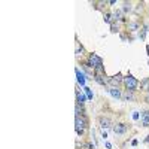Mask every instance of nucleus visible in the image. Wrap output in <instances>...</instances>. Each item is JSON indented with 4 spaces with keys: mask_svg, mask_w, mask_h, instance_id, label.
<instances>
[{
    "mask_svg": "<svg viewBox=\"0 0 149 149\" xmlns=\"http://www.w3.org/2000/svg\"><path fill=\"white\" fill-rule=\"evenodd\" d=\"M133 119H139V113H137V112L133 113Z\"/></svg>",
    "mask_w": 149,
    "mask_h": 149,
    "instance_id": "obj_16",
    "label": "nucleus"
},
{
    "mask_svg": "<svg viewBox=\"0 0 149 149\" xmlns=\"http://www.w3.org/2000/svg\"><path fill=\"white\" fill-rule=\"evenodd\" d=\"M75 124H76V133H78V134H82L84 130L86 128V125H88V121H86L85 116L79 115V116H76Z\"/></svg>",
    "mask_w": 149,
    "mask_h": 149,
    "instance_id": "obj_3",
    "label": "nucleus"
},
{
    "mask_svg": "<svg viewBox=\"0 0 149 149\" xmlns=\"http://www.w3.org/2000/svg\"><path fill=\"white\" fill-rule=\"evenodd\" d=\"M146 103H149V94L146 95Z\"/></svg>",
    "mask_w": 149,
    "mask_h": 149,
    "instance_id": "obj_17",
    "label": "nucleus"
},
{
    "mask_svg": "<svg viewBox=\"0 0 149 149\" xmlns=\"http://www.w3.org/2000/svg\"><path fill=\"white\" fill-rule=\"evenodd\" d=\"M76 76H78V82L81 85H85V75L81 72L79 69H76Z\"/></svg>",
    "mask_w": 149,
    "mask_h": 149,
    "instance_id": "obj_7",
    "label": "nucleus"
},
{
    "mask_svg": "<svg viewBox=\"0 0 149 149\" xmlns=\"http://www.w3.org/2000/svg\"><path fill=\"white\" fill-rule=\"evenodd\" d=\"M100 124L103 128H107V127H110V121L107 118H100Z\"/></svg>",
    "mask_w": 149,
    "mask_h": 149,
    "instance_id": "obj_9",
    "label": "nucleus"
},
{
    "mask_svg": "<svg viewBox=\"0 0 149 149\" xmlns=\"http://www.w3.org/2000/svg\"><path fill=\"white\" fill-rule=\"evenodd\" d=\"M90 66L93 69H95L99 73L103 72V60L97 55V54H91L90 55Z\"/></svg>",
    "mask_w": 149,
    "mask_h": 149,
    "instance_id": "obj_1",
    "label": "nucleus"
},
{
    "mask_svg": "<svg viewBox=\"0 0 149 149\" xmlns=\"http://www.w3.org/2000/svg\"><path fill=\"white\" fill-rule=\"evenodd\" d=\"M109 93L112 94V97L121 99V91L118 90V86H110V88H109Z\"/></svg>",
    "mask_w": 149,
    "mask_h": 149,
    "instance_id": "obj_6",
    "label": "nucleus"
},
{
    "mask_svg": "<svg viewBox=\"0 0 149 149\" xmlns=\"http://www.w3.org/2000/svg\"><path fill=\"white\" fill-rule=\"evenodd\" d=\"M124 85H125V88H127V91H134L136 88H137V85H139V81L136 79L134 76H131V75H128V76H125L124 78Z\"/></svg>",
    "mask_w": 149,
    "mask_h": 149,
    "instance_id": "obj_2",
    "label": "nucleus"
},
{
    "mask_svg": "<svg viewBox=\"0 0 149 149\" xmlns=\"http://www.w3.org/2000/svg\"><path fill=\"white\" fill-rule=\"evenodd\" d=\"M121 82H124V78H122L121 73H118L116 76H112L109 79V84H112V86H118Z\"/></svg>",
    "mask_w": 149,
    "mask_h": 149,
    "instance_id": "obj_4",
    "label": "nucleus"
},
{
    "mask_svg": "<svg viewBox=\"0 0 149 149\" xmlns=\"http://www.w3.org/2000/svg\"><path fill=\"white\" fill-rule=\"evenodd\" d=\"M84 103H85V95L78 93V104H84Z\"/></svg>",
    "mask_w": 149,
    "mask_h": 149,
    "instance_id": "obj_11",
    "label": "nucleus"
},
{
    "mask_svg": "<svg viewBox=\"0 0 149 149\" xmlns=\"http://www.w3.org/2000/svg\"><path fill=\"white\" fill-rule=\"evenodd\" d=\"M143 125L149 127V112H145V115H143Z\"/></svg>",
    "mask_w": 149,
    "mask_h": 149,
    "instance_id": "obj_10",
    "label": "nucleus"
},
{
    "mask_svg": "<svg viewBox=\"0 0 149 149\" xmlns=\"http://www.w3.org/2000/svg\"><path fill=\"white\" fill-rule=\"evenodd\" d=\"M85 90V93H86V97H88L90 100H93V93H91V90L90 88H84Z\"/></svg>",
    "mask_w": 149,
    "mask_h": 149,
    "instance_id": "obj_14",
    "label": "nucleus"
},
{
    "mask_svg": "<svg viewBox=\"0 0 149 149\" xmlns=\"http://www.w3.org/2000/svg\"><path fill=\"white\" fill-rule=\"evenodd\" d=\"M104 21H106V22H110V15H106V16H104Z\"/></svg>",
    "mask_w": 149,
    "mask_h": 149,
    "instance_id": "obj_15",
    "label": "nucleus"
},
{
    "mask_svg": "<svg viewBox=\"0 0 149 149\" xmlns=\"http://www.w3.org/2000/svg\"><path fill=\"white\" fill-rule=\"evenodd\" d=\"M82 52H84V48L82 46L79 48V43H78L76 45V55H82Z\"/></svg>",
    "mask_w": 149,
    "mask_h": 149,
    "instance_id": "obj_13",
    "label": "nucleus"
},
{
    "mask_svg": "<svg viewBox=\"0 0 149 149\" xmlns=\"http://www.w3.org/2000/svg\"><path fill=\"white\" fill-rule=\"evenodd\" d=\"M140 85H142V88H143L145 91H149V78H148V79H145Z\"/></svg>",
    "mask_w": 149,
    "mask_h": 149,
    "instance_id": "obj_12",
    "label": "nucleus"
},
{
    "mask_svg": "<svg viewBox=\"0 0 149 149\" xmlns=\"http://www.w3.org/2000/svg\"><path fill=\"white\" fill-rule=\"evenodd\" d=\"M113 131L118 133V134H122V133H125V131H127V125L125 124H116L115 127H113Z\"/></svg>",
    "mask_w": 149,
    "mask_h": 149,
    "instance_id": "obj_5",
    "label": "nucleus"
},
{
    "mask_svg": "<svg viewBox=\"0 0 149 149\" xmlns=\"http://www.w3.org/2000/svg\"><path fill=\"white\" fill-rule=\"evenodd\" d=\"M146 142H149V136H148V139H146Z\"/></svg>",
    "mask_w": 149,
    "mask_h": 149,
    "instance_id": "obj_19",
    "label": "nucleus"
},
{
    "mask_svg": "<svg viewBox=\"0 0 149 149\" xmlns=\"http://www.w3.org/2000/svg\"><path fill=\"white\" fill-rule=\"evenodd\" d=\"M146 51H148V55H149V45L146 46Z\"/></svg>",
    "mask_w": 149,
    "mask_h": 149,
    "instance_id": "obj_18",
    "label": "nucleus"
},
{
    "mask_svg": "<svg viewBox=\"0 0 149 149\" xmlns=\"http://www.w3.org/2000/svg\"><path fill=\"white\" fill-rule=\"evenodd\" d=\"M94 79H95V82L100 84V85H106V84H107V81L104 79V76H101V75H95Z\"/></svg>",
    "mask_w": 149,
    "mask_h": 149,
    "instance_id": "obj_8",
    "label": "nucleus"
}]
</instances>
